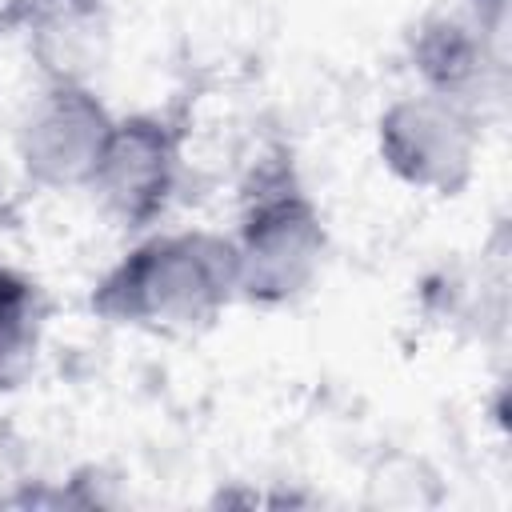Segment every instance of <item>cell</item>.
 <instances>
[{
  "label": "cell",
  "instance_id": "obj_9",
  "mask_svg": "<svg viewBox=\"0 0 512 512\" xmlns=\"http://www.w3.org/2000/svg\"><path fill=\"white\" fill-rule=\"evenodd\" d=\"M476 16H480V24L488 28V32H496L500 40H504V32H508V8H512V0H464Z\"/></svg>",
  "mask_w": 512,
  "mask_h": 512
},
{
  "label": "cell",
  "instance_id": "obj_10",
  "mask_svg": "<svg viewBox=\"0 0 512 512\" xmlns=\"http://www.w3.org/2000/svg\"><path fill=\"white\" fill-rule=\"evenodd\" d=\"M28 12V0H0V32H16Z\"/></svg>",
  "mask_w": 512,
  "mask_h": 512
},
{
  "label": "cell",
  "instance_id": "obj_8",
  "mask_svg": "<svg viewBox=\"0 0 512 512\" xmlns=\"http://www.w3.org/2000/svg\"><path fill=\"white\" fill-rule=\"evenodd\" d=\"M48 296L24 268L0 264V396L24 388L40 364Z\"/></svg>",
  "mask_w": 512,
  "mask_h": 512
},
{
  "label": "cell",
  "instance_id": "obj_1",
  "mask_svg": "<svg viewBox=\"0 0 512 512\" xmlns=\"http://www.w3.org/2000/svg\"><path fill=\"white\" fill-rule=\"evenodd\" d=\"M236 252L216 228L144 232L92 284L88 312L112 328L192 336L236 304Z\"/></svg>",
  "mask_w": 512,
  "mask_h": 512
},
{
  "label": "cell",
  "instance_id": "obj_2",
  "mask_svg": "<svg viewBox=\"0 0 512 512\" xmlns=\"http://www.w3.org/2000/svg\"><path fill=\"white\" fill-rule=\"evenodd\" d=\"M228 240L236 252V296L244 304L284 308L312 292L328 260V224L288 152L252 168Z\"/></svg>",
  "mask_w": 512,
  "mask_h": 512
},
{
  "label": "cell",
  "instance_id": "obj_7",
  "mask_svg": "<svg viewBox=\"0 0 512 512\" xmlns=\"http://www.w3.org/2000/svg\"><path fill=\"white\" fill-rule=\"evenodd\" d=\"M40 84H92L112 56L108 0H28L16 28Z\"/></svg>",
  "mask_w": 512,
  "mask_h": 512
},
{
  "label": "cell",
  "instance_id": "obj_3",
  "mask_svg": "<svg viewBox=\"0 0 512 512\" xmlns=\"http://www.w3.org/2000/svg\"><path fill=\"white\" fill-rule=\"evenodd\" d=\"M376 156L396 184L452 200L476 176V160H480L476 108L424 88L404 92L376 116Z\"/></svg>",
  "mask_w": 512,
  "mask_h": 512
},
{
  "label": "cell",
  "instance_id": "obj_6",
  "mask_svg": "<svg viewBox=\"0 0 512 512\" xmlns=\"http://www.w3.org/2000/svg\"><path fill=\"white\" fill-rule=\"evenodd\" d=\"M504 40L480 24L464 0H444L420 16L408 36V64L424 92L476 108L492 92Z\"/></svg>",
  "mask_w": 512,
  "mask_h": 512
},
{
  "label": "cell",
  "instance_id": "obj_5",
  "mask_svg": "<svg viewBox=\"0 0 512 512\" xmlns=\"http://www.w3.org/2000/svg\"><path fill=\"white\" fill-rule=\"evenodd\" d=\"M112 124L92 84H40L16 120V164L44 192H88Z\"/></svg>",
  "mask_w": 512,
  "mask_h": 512
},
{
  "label": "cell",
  "instance_id": "obj_4",
  "mask_svg": "<svg viewBox=\"0 0 512 512\" xmlns=\"http://www.w3.org/2000/svg\"><path fill=\"white\" fill-rule=\"evenodd\" d=\"M184 176V128L164 112L116 116L88 184L100 212L128 232H148L172 208Z\"/></svg>",
  "mask_w": 512,
  "mask_h": 512
}]
</instances>
